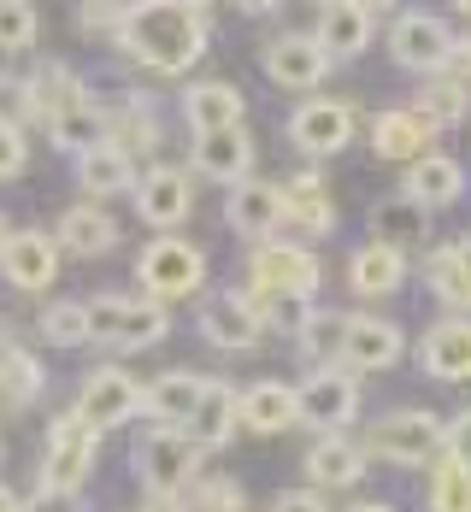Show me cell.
I'll return each mask as SVG.
<instances>
[{"instance_id":"obj_50","label":"cell","mask_w":471,"mask_h":512,"mask_svg":"<svg viewBox=\"0 0 471 512\" xmlns=\"http://www.w3.org/2000/svg\"><path fill=\"white\" fill-rule=\"evenodd\" d=\"M18 512H59V501L53 495H36V501H18Z\"/></svg>"},{"instance_id":"obj_59","label":"cell","mask_w":471,"mask_h":512,"mask_svg":"<svg viewBox=\"0 0 471 512\" xmlns=\"http://www.w3.org/2000/svg\"><path fill=\"white\" fill-rule=\"evenodd\" d=\"M189 6H201V0H189Z\"/></svg>"},{"instance_id":"obj_34","label":"cell","mask_w":471,"mask_h":512,"mask_svg":"<svg viewBox=\"0 0 471 512\" xmlns=\"http://www.w3.org/2000/svg\"><path fill=\"white\" fill-rule=\"evenodd\" d=\"M83 77L77 71H65V65H42L36 77H30V112L36 118H59V112H71V106H83Z\"/></svg>"},{"instance_id":"obj_57","label":"cell","mask_w":471,"mask_h":512,"mask_svg":"<svg viewBox=\"0 0 471 512\" xmlns=\"http://www.w3.org/2000/svg\"><path fill=\"white\" fill-rule=\"evenodd\" d=\"M6 236H12V230H6V218H0V248H6Z\"/></svg>"},{"instance_id":"obj_2","label":"cell","mask_w":471,"mask_h":512,"mask_svg":"<svg viewBox=\"0 0 471 512\" xmlns=\"http://www.w3.org/2000/svg\"><path fill=\"white\" fill-rule=\"evenodd\" d=\"M360 448H366V460L401 465V471L436 465L442 454H448V424H442L436 412H424V407H401V412H389V418H377Z\"/></svg>"},{"instance_id":"obj_54","label":"cell","mask_w":471,"mask_h":512,"mask_svg":"<svg viewBox=\"0 0 471 512\" xmlns=\"http://www.w3.org/2000/svg\"><path fill=\"white\" fill-rule=\"evenodd\" d=\"M236 6H242V12H271L277 0H236Z\"/></svg>"},{"instance_id":"obj_35","label":"cell","mask_w":471,"mask_h":512,"mask_svg":"<svg viewBox=\"0 0 471 512\" xmlns=\"http://www.w3.org/2000/svg\"><path fill=\"white\" fill-rule=\"evenodd\" d=\"M48 130H53V142L65 148V154H89V148H101L106 136V112H95V101H83V106H71V112H59V118H48Z\"/></svg>"},{"instance_id":"obj_26","label":"cell","mask_w":471,"mask_h":512,"mask_svg":"<svg viewBox=\"0 0 471 512\" xmlns=\"http://www.w3.org/2000/svg\"><path fill=\"white\" fill-rule=\"evenodd\" d=\"M348 283H354V295H395L407 283V254L383 248V242H366L348 259Z\"/></svg>"},{"instance_id":"obj_23","label":"cell","mask_w":471,"mask_h":512,"mask_svg":"<svg viewBox=\"0 0 471 512\" xmlns=\"http://www.w3.org/2000/svg\"><path fill=\"white\" fill-rule=\"evenodd\" d=\"M242 112H248V101H242L236 83H195V89L183 95V118L195 124V136H201V130H236Z\"/></svg>"},{"instance_id":"obj_53","label":"cell","mask_w":471,"mask_h":512,"mask_svg":"<svg viewBox=\"0 0 471 512\" xmlns=\"http://www.w3.org/2000/svg\"><path fill=\"white\" fill-rule=\"evenodd\" d=\"M454 259H460V271L471 277V236H460V242H454Z\"/></svg>"},{"instance_id":"obj_44","label":"cell","mask_w":471,"mask_h":512,"mask_svg":"<svg viewBox=\"0 0 471 512\" xmlns=\"http://www.w3.org/2000/svg\"><path fill=\"white\" fill-rule=\"evenodd\" d=\"M24 118H30V83L24 77H0V124L24 130Z\"/></svg>"},{"instance_id":"obj_13","label":"cell","mask_w":471,"mask_h":512,"mask_svg":"<svg viewBox=\"0 0 471 512\" xmlns=\"http://www.w3.org/2000/svg\"><path fill=\"white\" fill-rule=\"evenodd\" d=\"M330 71V53L318 48V36H277L265 48V77L277 89H318Z\"/></svg>"},{"instance_id":"obj_52","label":"cell","mask_w":471,"mask_h":512,"mask_svg":"<svg viewBox=\"0 0 471 512\" xmlns=\"http://www.w3.org/2000/svg\"><path fill=\"white\" fill-rule=\"evenodd\" d=\"M348 6H360V12H366V18H377V12H389V6H395V0H348Z\"/></svg>"},{"instance_id":"obj_55","label":"cell","mask_w":471,"mask_h":512,"mask_svg":"<svg viewBox=\"0 0 471 512\" xmlns=\"http://www.w3.org/2000/svg\"><path fill=\"white\" fill-rule=\"evenodd\" d=\"M0 512H18V495H12L6 483H0Z\"/></svg>"},{"instance_id":"obj_22","label":"cell","mask_w":471,"mask_h":512,"mask_svg":"<svg viewBox=\"0 0 471 512\" xmlns=\"http://www.w3.org/2000/svg\"><path fill=\"white\" fill-rule=\"evenodd\" d=\"M413 118L424 130H460L471 118V83L466 77H430L413 101Z\"/></svg>"},{"instance_id":"obj_19","label":"cell","mask_w":471,"mask_h":512,"mask_svg":"<svg viewBox=\"0 0 471 512\" xmlns=\"http://www.w3.org/2000/svg\"><path fill=\"white\" fill-rule=\"evenodd\" d=\"M224 224L236 230V236H271L277 224H283V189L277 183H236L230 189V201H224Z\"/></svg>"},{"instance_id":"obj_47","label":"cell","mask_w":471,"mask_h":512,"mask_svg":"<svg viewBox=\"0 0 471 512\" xmlns=\"http://www.w3.org/2000/svg\"><path fill=\"white\" fill-rule=\"evenodd\" d=\"M83 24H89V30H95V24H101V30H118V24H124V0H83Z\"/></svg>"},{"instance_id":"obj_56","label":"cell","mask_w":471,"mask_h":512,"mask_svg":"<svg viewBox=\"0 0 471 512\" xmlns=\"http://www.w3.org/2000/svg\"><path fill=\"white\" fill-rule=\"evenodd\" d=\"M348 512H395L389 501H360V507H348Z\"/></svg>"},{"instance_id":"obj_58","label":"cell","mask_w":471,"mask_h":512,"mask_svg":"<svg viewBox=\"0 0 471 512\" xmlns=\"http://www.w3.org/2000/svg\"><path fill=\"white\" fill-rule=\"evenodd\" d=\"M454 6H460V12H466V18H471V0H454Z\"/></svg>"},{"instance_id":"obj_5","label":"cell","mask_w":471,"mask_h":512,"mask_svg":"<svg viewBox=\"0 0 471 512\" xmlns=\"http://www.w3.org/2000/svg\"><path fill=\"white\" fill-rule=\"evenodd\" d=\"M136 277H142L148 301H189V295L207 283V254L189 248V242H177V236H159V242L142 248Z\"/></svg>"},{"instance_id":"obj_25","label":"cell","mask_w":471,"mask_h":512,"mask_svg":"<svg viewBox=\"0 0 471 512\" xmlns=\"http://www.w3.org/2000/svg\"><path fill=\"white\" fill-rule=\"evenodd\" d=\"M460 189H466V171H460V159L448 154H424L413 171H407V189L401 195H413L424 212H436V206L460 201Z\"/></svg>"},{"instance_id":"obj_6","label":"cell","mask_w":471,"mask_h":512,"mask_svg":"<svg viewBox=\"0 0 471 512\" xmlns=\"http://www.w3.org/2000/svg\"><path fill=\"white\" fill-rule=\"evenodd\" d=\"M354 412H360V377L342 365H318L295 389V424H313L318 436H336Z\"/></svg>"},{"instance_id":"obj_30","label":"cell","mask_w":471,"mask_h":512,"mask_svg":"<svg viewBox=\"0 0 471 512\" xmlns=\"http://www.w3.org/2000/svg\"><path fill=\"white\" fill-rule=\"evenodd\" d=\"M112 242H118V224L106 218L101 206H71V212L59 218V248H65V254L95 259V254H106Z\"/></svg>"},{"instance_id":"obj_3","label":"cell","mask_w":471,"mask_h":512,"mask_svg":"<svg viewBox=\"0 0 471 512\" xmlns=\"http://www.w3.org/2000/svg\"><path fill=\"white\" fill-rule=\"evenodd\" d=\"M95 460H101V430L83 418V412H59L48 424V454H42V495L53 501H71L89 477H95Z\"/></svg>"},{"instance_id":"obj_32","label":"cell","mask_w":471,"mask_h":512,"mask_svg":"<svg viewBox=\"0 0 471 512\" xmlns=\"http://www.w3.org/2000/svg\"><path fill=\"white\" fill-rule=\"evenodd\" d=\"M242 424H248L254 436L289 430V424H295V389H289V383H254V389H242Z\"/></svg>"},{"instance_id":"obj_27","label":"cell","mask_w":471,"mask_h":512,"mask_svg":"<svg viewBox=\"0 0 471 512\" xmlns=\"http://www.w3.org/2000/svg\"><path fill=\"white\" fill-rule=\"evenodd\" d=\"M371 148H377V159L419 165V159L430 154V130H424L413 112H377V118H371Z\"/></svg>"},{"instance_id":"obj_41","label":"cell","mask_w":471,"mask_h":512,"mask_svg":"<svg viewBox=\"0 0 471 512\" xmlns=\"http://www.w3.org/2000/svg\"><path fill=\"white\" fill-rule=\"evenodd\" d=\"M36 42V6L30 0H0V48L24 53Z\"/></svg>"},{"instance_id":"obj_43","label":"cell","mask_w":471,"mask_h":512,"mask_svg":"<svg viewBox=\"0 0 471 512\" xmlns=\"http://www.w3.org/2000/svg\"><path fill=\"white\" fill-rule=\"evenodd\" d=\"M89 307V342H118V330H124V312H130V301L124 295H95V301H83Z\"/></svg>"},{"instance_id":"obj_48","label":"cell","mask_w":471,"mask_h":512,"mask_svg":"<svg viewBox=\"0 0 471 512\" xmlns=\"http://www.w3.org/2000/svg\"><path fill=\"white\" fill-rule=\"evenodd\" d=\"M448 460H460V465H471V407L448 424Z\"/></svg>"},{"instance_id":"obj_46","label":"cell","mask_w":471,"mask_h":512,"mask_svg":"<svg viewBox=\"0 0 471 512\" xmlns=\"http://www.w3.org/2000/svg\"><path fill=\"white\" fill-rule=\"evenodd\" d=\"M271 512H330V501H324L318 489H283V495L271 501Z\"/></svg>"},{"instance_id":"obj_4","label":"cell","mask_w":471,"mask_h":512,"mask_svg":"<svg viewBox=\"0 0 471 512\" xmlns=\"http://www.w3.org/2000/svg\"><path fill=\"white\" fill-rule=\"evenodd\" d=\"M248 301L254 312L260 307H307L318 295V259L307 248H295V242H265L254 265H248Z\"/></svg>"},{"instance_id":"obj_14","label":"cell","mask_w":471,"mask_h":512,"mask_svg":"<svg viewBox=\"0 0 471 512\" xmlns=\"http://www.w3.org/2000/svg\"><path fill=\"white\" fill-rule=\"evenodd\" d=\"M136 212H142L154 230L183 224V218L195 212V183H189V171H171V165L148 171V177L136 183Z\"/></svg>"},{"instance_id":"obj_49","label":"cell","mask_w":471,"mask_h":512,"mask_svg":"<svg viewBox=\"0 0 471 512\" xmlns=\"http://www.w3.org/2000/svg\"><path fill=\"white\" fill-rule=\"evenodd\" d=\"M142 512H189V507H183L177 495H148V507H142Z\"/></svg>"},{"instance_id":"obj_7","label":"cell","mask_w":471,"mask_h":512,"mask_svg":"<svg viewBox=\"0 0 471 512\" xmlns=\"http://www.w3.org/2000/svg\"><path fill=\"white\" fill-rule=\"evenodd\" d=\"M195 471H201V448L183 430H165L159 424L154 436L136 442V477H142L148 495H183L195 483Z\"/></svg>"},{"instance_id":"obj_1","label":"cell","mask_w":471,"mask_h":512,"mask_svg":"<svg viewBox=\"0 0 471 512\" xmlns=\"http://www.w3.org/2000/svg\"><path fill=\"white\" fill-rule=\"evenodd\" d=\"M112 36L136 65H148L159 77H177L207 53V18L189 0H130L124 24Z\"/></svg>"},{"instance_id":"obj_10","label":"cell","mask_w":471,"mask_h":512,"mask_svg":"<svg viewBox=\"0 0 471 512\" xmlns=\"http://www.w3.org/2000/svg\"><path fill=\"white\" fill-rule=\"evenodd\" d=\"M77 412H83L95 430H112V424H124V418H136V412H142V383H136L130 371H118V365H101V371H89V377H83Z\"/></svg>"},{"instance_id":"obj_45","label":"cell","mask_w":471,"mask_h":512,"mask_svg":"<svg viewBox=\"0 0 471 512\" xmlns=\"http://www.w3.org/2000/svg\"><path fill=\"white\" fill-rule=\"evenodd\" d=\"M24 159H30L24 130H18V124H0V177H18V171H24Z\"/></svg>"},{"instance_id":"obj_36","label":"cell","mask_w":471,"mask_h":512,"mask_svg":"<svg viewBox=\"0 0 471 512\" xmlns=\"http://www.w3.org/2000/svg\"><path fill=\"white\" fill-rule=\"evenodd\" d=\"M424 501H430V512H471V465L442 454L424 477Z\"/></svg>"},{"instance_id":"obj_37","label":"cell","mask_w":471,"mask_h":512,"mask_svg":"<svg viewBox=\"0 0 471 512\" xmlns=\"http://www.w3.org/2000/svg\"><path fill=\"white\" fill-rule=\"evenodd\" d=\"M165 330H171V318H165V307L159 301H130V312H124V330H118V354H136V348H154V342H165Z\"/></svg>"},{"instance_id":"obj_12","label":"cell","mask_w":471,"mask_h":512,"mask_svg":"<svg viewBox=\"0 0 471 512\" xmlns=\"http://www.w3.org/2000/svg\"><path fill=\"white\" fill-rule=\"evenodd\" d=\"M289 136H295V148L313 159H330L348 148V136H354V112L342 101H307L295 118H289Z\"/></svg>"},{"instance_id":"obj_21","label":"cell","mask_w":471,"mask_h":512,"mask_svg":"<svg viewBox=\"0 0 471 512\" xmlns=\"http://www.w3.org/2000/svg\"><path fill=\"white\" fill-rule=\"evenodd\" d=\"M283 224L301 230V236H330L336 230V201H330V189L318 183L313 171L283 183Z\"/></svg>"},{"instance_id":"obj_9","label":"cell","mask_w":471,"mask_h":512,"mask_svg":"<svg viewBox=\"0 0 471 512\" xmlns=\"http://www.w3.org/2000/svg\"><path fill=\"white\" fill-rule=\"evenodd\" d=\"M401 354H407L401 324L371 318V312H354V318L342 324V354H336V365H342V371H354V377H366V371H389Z\"/></svg>"},{"instance_id":"obj_39","label":"cell","mask_w":471,"mask_h":512,"mask_svg":"<svg viewBox=\"0 0 471 512\" xmlns=\"http://www.w3.org/2000/svg\"><path fill=\"white\" fill-rule=\"evenodd\" d=\"M342 324L348 318H336V312H313L301 324V354L313 359V365H336V354H342Z\"/></svg>"},{"instance_id":"obj_18","label":"cell","mask_w":471,"mask_h":512,"mask_svg":"<svg viewBox=\"0 0 471 512\" xmlns=\"http://www.w3.org/2000/svg\"><path fill=\"white\" fill-rule=\"evenodd\" d=\"M301 465H307V483L313 489H354L366 477V448L336 430V436H318Z\"/></svg>"},{"instance_id":"obj_20","label":"cell","mask_w":471,"mask_h":512,"mask_svg":"<svg viewBox=\"0 0 471 512\" xmlns=\"http://www.w3.org/2000/svg\"><path fill=\"white\" fill-rule=\"evenodd\" d=\"M419 371L436 383H466L471 377V324H436L419 342Z\"/></svg>"},{"instance_id":"obj_24","label":"cell","mask_w":471,"mask_h":512,"mask_svg":"<svg viewBox=\"0 0 471 512\" xmlns=\"http://www.w3.org/2000/svg\"><path fill=\"white\" fill-rule=\"evenodd\" d=\"M201 389H207V377H195V371H165L159 383L142 389V407L154 412L165 430H183L189 412H195V401H201Z\"/></svg>"},{"instance_id":"obj_42","label":"cell","mask_w":471,"mask_h":512,"mask_svg":"<svg viewBox=\"0 0 471 512\" xmlns=\"http://www.w3.org/2000/svg\"><path fill=\"white\" fill-rule=\"evenodd\" d=\"M189 501L195 512H242V483L236 477H201V483H189Z\"/></svg>"},{"instance_id":"obj_38","label":"cell","mask_w":471,"mask_h":512,"mask_svg":"<svg viewBox=\"0 0 471 512\" xmlns=\"http://www.w3.org/2000/svg\"><path fill=\"white\" fill-rule=\"evenodd\" d=\"M42 336H48V348H83L89 342V307L83 301H53L42 312Z\"/></svg>"},{"instance_id":"obj_51","label":"cell","mask_w":471,"mask_h":512,"mask_svg":"<svg viewBox=\"0 0 471 512\" xmlns=\"http://www.w3.org/2000/svg\"><path fill=\"white\" fill-rule=\"evenodd\" d=\"M448 65H460V71L471 77V42H454V59H448Z\"/></svg>"},{"instance_id":"obj_16","label":"cell","mask_w":471,"mask_h":512,"mask_svg":"<svg viewBox=\"0 0 471 512\" xmlns=\"http://www.w3.org/2000/svg\"><path fill=\"white\" fill-rule=\"evenodd\" d=\"M236 424H242V395H236L230 383H207L201 401H195V412H189V424H183V436H189L201 454H212V448H224V442L236 436Z\"/></svg>"},{"instance_id":"obj_28","label":"cell","mask_w":471,"mask_h":512,"mask_svg":"<svg viewBox=\"0 0 471 512\" xmlns=\"http://www.w3.org/2000/svg\"><path fill=\"white\" fill-rule=\"evenodd\" d=\"M366 42H371V18L360 6L330 0V6L318 12V48L330 53V59H354V53H366Z\"/></svg>"},{"instance_id":"obj_17","label":"cell","mask_w":471,"mask_h":512,"mask_svg":"<svg viewBox=\"0 0 471 512\" xmlns=\"http://www.w3.org/2000/svg\"><path fill=\"white\" fill-rule=\"evenodd\" d=\"M0 271L18 289H48L53 277H59V248H53L48 236H36V230H12L6 248H0Z\"/></svg>"},{"instance_id":"obj_8","label":"cell","mask_w":471,"mask_h":512,"mask_svg":"<svg viewBox=\"0 0 471 512\" xmlns=\"http://www.w3.org/2000/svg\"><path fill=\"white\" fill-rule=\"evenodd\" d=\"M454 42H460V36H454L442 18H430V12H401L395 30H389V53H395L407 71H419V77H442L448 59H454Z\"/></svg>"},{"instance_id":"obj_33","label":"cell","mask_w":471,"mask_h":512,"mask_svg":"<svg viewBox=\"0 0 471 512\" xmlns=\"http://www.w3.org/2000/svg\"><path fill=\"white\" fill-rule=\"evenodd\" d=\"M42 383H48V371L24 354V348H12V342L0 348V412L30 407V401L42 395Z\"/></svg>"},{"instance_id":"obj_15","label":"cell","mask_w":471,"mask_h":512,"mask_svg":"<svg viewBox=\"0 0 471 512\" xmlns=\"http://www.w3.org/2000/svg\"><path fill=\"white\" fill-rule=\"evenodd\" d=\"M248 165H254V142L242 136V124L236 130H201L195 136V177H207V183H248Z\"/></svg>"},{"instance_id":"obj_40","label":"cell","mask_w":471,"mask_h":512,"mask_svg":"<svg viewBox=\"0 0 471 512\" xmlns=\"http://www.w3.org/2000/svg\"><path fill=\"white\" fill-rule=\"evenodd\" d=\"M424 271H430V289H436V301H448V307H471V277L460 271L454 248H436Z\"/></svg>"},{"instance_id":"obj_29","label":"cell","mask_w":471,"mask_h":512,"mask_svg":"<svg viewBox=\"0 0 471 512\" xmlns=\"http://www.w3.org/2000/svg\"><path fill=\"white\" fill-rule=\"evenodd\" d=\"M424 230H430V212L413 195H389V201L371 206V242H383V248L424 242Z\"/></svg>"},{"instance_id":"obj_31","label":"cell","mask_w":471,"mask_h":512,"mask_svg":"<svg viewBox=\"0 0 471 512\" xmlns=\"http://www.w3.org/2000/svg\"><path fill=\"white\" fill-rule=\"evenodd\" d=\"M77 177H83L89 195H118V189H136V159L118 142H101V148H89L77 159Z\"/></svg>"},{"instance_id":"obj_11","label":"cell","mask_w":471,"mask_h":512,"mask_svg":"<svg viewBox=\"0 0 471 512\" xmlns=\"http://www.w3.org/2000/svg\"><path fill=\"white\" fill-rule=\"evenodd\" d=\"M201 336H207L212 348H224V354H248V348H260L265 336V318L254 312L248 295H212L207 307H201Z\"/></svg>"}]
</instances>
